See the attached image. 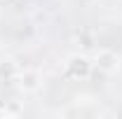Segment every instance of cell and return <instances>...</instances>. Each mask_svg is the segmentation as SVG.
<instances>
[{"instance_id":"1","label":"cell","mask_w":122,"mask_h":119,"mask_svg":"<svg viewBox=\"0 0 122 119\" xmlns=\"http://www.w3.org/2000/svg\"><path fill=\"white\" fill-rule=\"evenodd\" d=\"M96 63H99V68H103V70H113V68L117 65V56L110 54V51H101V54L96 56Z\"/></svg>"},{"instance_id":"2","label":"cell","mask_w":122,"mask_h":119,"mask_svg":"<svg viewBox=\"0 0 122 119\" xmlns=\"http://www.w3.org/2000/svg\"><path fill=\"white\" fill-rule=\"evenodd\" d=\"M19 87H21L24 91L38 89V75H35V73H24L21 77H19Z\"/></svg>"},{"instance_id":"3","label":"cell","mask_w":122,"mask_h":119,"mask_svg":"<svg viewBox=\"0 0 122 119\" xmlns=\"http://www.w3.org/2000/svg\"><path fill=\"white\" fill-rule=\"evenodd\" d=\"M71 68L75 70L77 77H87L89 75V61L87 59H73L71 61Z\"/></svg>"},{"instance_id":"4","label":"cell","mask_w":122,"mask_h":119,"mask_svg":"<svg viewBox=\"0 0 122 119\" xmlns=\"http://www.w3.org/2000/svg\"><path fill=\"white\" fill-rule=\"evenodd\" d=\"M12 73H14V68H12V63H7V65H0V75H7V77H10Z\"/></svg>"}]
</instances>
